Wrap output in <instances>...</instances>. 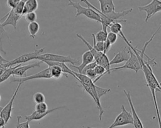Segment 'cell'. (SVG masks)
Listing matches in <instances>:
<instances>
[{
  "instance_id": "1",
  "label": "cell",
  "mask_w": 161,
  "mask_h": 128,
  "mask_svg": "<svg viewBox=\"0 0 161 128\" xmlns=\"http://www.w3.org/2000/svg\"><path fill=\"white\" fill-rule=\"evenodd\" d=\"M156 34H157V32H155L153 34V35L151 36V37L149 39V40L146 41L143 48L141 50L138 49L137 47H133V46H131L130 47H130L133 51V52L136 55L142 65V70L143 71V72L144 74L145 79L146 81V85L150 89V91L152 96L153 102V104L155 106V109L156 111L157 116L158 119V128H160V117L159 109H158V106L157 97H156V92L161 91V86L152 71V68L150 66V62H148V61H146L144 59V56H147L145 54L146 48L147 46L152 41L153 39L154 38Z\"/></svg>"
},
{
  "instance_id": "2",
  "label": "cell",
  "mask_w": 161,
  "mask_h": 128,
  "mask_svg": "<svg viewBox=\"0 0 161 128\" xmlns=\"http://www.w3.org/2000/svg\"><path fill=\"white\" fill-rule=\"evenodd\" d=\"M67 5L72 6L76 9L75 17H78L80 15H84L86 17L90 19L100 22V16L99 14L92 8L88 6L86 7H84L81 6L79 2H75L72 0H69Z\"/></svg>"
},
{
  "instance_id": "3",
  "label": "cell",
  "mask_w": 161,
  "mask_h": 128,
  "mask_svg": "<svg viewBox=\"0 0 161 128\" xmlns=\"http://www.w3.org/2000/svg\"><path fill=\"white\" fill-rule=\"evenodd\" d=\"M44 49H45L44 47H42V48L35 50L32 52L24 54L11 61H8L7 62L3 64L1 66L5 68H7L11 66H14L18 64H21L23 63H25L26 62H28L34 59H36V57H38V56L41 54V53L44 51Z\"/></svg>"
},
{
  "instance_id": "4",
  "label": "cell",
  "mask_w": 161,
  "mask_h": 128,
  "mask_svg": "<svg viewBox=\"0 0 161 128\" xmlns=\"http://www.w3.org/2000/svg\"><path fill=\"white\" fill-rule=\"evenodd\" d=\"M36 59L43 61H51V62H69L72 65H75L79 63V61L77 59L72 57L70 55L63 56L52 53H45L40 54L36 57Z\"/></svg>"
},
{
  "instance_id": "5",
  "label": "cell",
  "mask_w": 161,
  "mask_h": 128,
  "mask_svg": "<svg viewBox=\"0 0 161 128\" xmlns=\"http://www.w3.org/2000/svg\"><path fill=\"white\" fill-rule=\"evenodd\" d=\"M133 120L132 114L128 111L125 106H121V112L116 117L113 124L108 128H114L116 127H121L126 125H133Z\"/></svg>"
},
{
  "instance_id": "6",
  "label": "cell",
  "mask_w": 161,
  "mask_h": 128,
  "mask_svg": "<svg viewBox=\"0 0 161 128\" xmlns=\"http://www.w3.org/2000/svg\"><path fill=\"white\" fill-rule=\"evenodd\" d=\"M128 52H129L130 57H129V59L126 61V63L121 66L111 68L110 72L123 69H128L133 70L136 73H138L140 69L142 70V65L136 55L133 52V51L130 47H128Z\"/></svg>"
},
{
  "instance_id": "7",
  "label": "cell",
  "mask_w": 161,
  "mask_h": 128,
  "mask_svg": "<svg viewBox=\"0 0 161 128\" xmlns=\"http://www.w3.org/2000/svg\"><path fill=\"white\" fill-rule=\"evenodd\" d=\"M138 8L140 11H145L146 12L147 15L145 22H147L150 18L161 11V1L152 0L148 4L144 6H140Z\"/></svg>"
},
{
  "instance_id": "8",
  "label": "cell",
  "mask_w": 161,
  "mask_h": 128,
  "mask_svg": "<svg viewBox=\"0 0 161 128\" xmlns=\"http://www.w3.org/2000/svg\"><path fill=\"white\" fill-rule=\"evenodd\" d=\"M21 84H22V83L18 82V85L16 90L14 91L11 98L10 99V100L9 101L8 104L4 107H3L2 110L0 112V117H1L4 120L6 124H8V121L11 118L12 111L13 109V103H14V99L16 98V96L18 94V92Z\"/></svg>"
},
{
  "instance_id": "9",
  "label": "cell",
  "mask_w": 161,
  "mask_h": 128,
  "mask_svg": "<svg viewBox=\"0 0 161 128\" xmlns=\"http://www.w3.org/2000/svg\"><path fill=\"white\" fill-rule=\"evenodd\" d=\"M35 79H52L50 74V69L49 67L47 68L30 76H26L23 77H12L10 80V82H21L23 83L26 81Z\"/></svg>"
},
{
  "instance_id": "10",
  "label": "cell",
  "mask_w": 161,
  "mask_h": 128,
  "mask_svg": "<svg viewBox=\"0 0 161 128\" xmlns=\"http://www.w3.org/2000/svg\"><path fill=\"white\" fill-rule=\"evenodd\" d=\"M21 17L22 16L17 13L13 9H11V10L0 19V21H1L4 19H6L1 23L2 26L4 27L8 25H11L14 27V29H16L17 23Z\"/></svg>"
},
{
  "instance_id": "11",
  "label": "cell",
  "mask_w": 161,
  "mask_h": 128,
  "mask_svg": "<svg viewBox=\"0 0 161 128\" xmlns=\"http://www.w3.org/2000/svg\"><path fill=\"white\" fill-rule=\"evenodd\" d=\"M125 95L126 96L128 102L129 103V105L130 106V109H131V112L132 114V116H133V126L135 128H144L143 124L141 121V119H140L133 105V103L132 102V99H131V94L130 92L129 91H125L123 90V91Z\"/></svg>"
},
{
  "instance_id": "12",
  "label": "cell",
  "mask_w": 161,
  "mask_h": 128,
  "mask_svg": "<svg viewBox=\"0 0 161 128\" xmlns=\"http://www.w3.org/2000/svg\"><path fill=\"white\" fill-rule=\"evenodd\" d=\"M65 106H58L55 108H52L50 109H48L47 111H46L45 112H36V111H33L31 114L28 115V116H25V119L29 122L32 121H39L42 119L43 118H44L45 116H47L48 114L56 111L58 109H63L65 108Z\"/></svg>"
},
{
  "instance_id": "13",
  "label": "cell",
  "mask_w": 161,
  "mask_h": 128,
  "mask_svg": "<svg viewBox=\"0 0 161 128\" xmlns=\"http://www.w3.org/2000/svg\"><path fill=\"white\" fill-rule=\"evenodd\" d=\"M42 63V62L40 61L38 62H35L34 63L29 64L27 65L21 66V64L18 67H17L16 68H15L14 69L12 76H19V77H23L24 75H25V76H26V72L28 70L32 69V68H35V67H39Z\"/></svg>"
},
{
  "instance_id": "14",
  "label": "cell",
  "mask_w": 161,
  "mask_h": 128,
  "mask_svg": "<svg viewBox=\"0 0 161 128\" xmlns=\"http://www.w3.org/2000/svg\"><path fill=\"white\" fill-rule=\"evenodd\" d=\"M93 61H94V57L92 54L89 51H87L84 52L82 55V62L79 66H75V65L70 64V66L77 69L78 73L81 74L84 67Z\"/></svg>"
},
{
  "instance_id": "15",
  "label": "cell",
  "mask_w": 161,
  "mask_h": 128,
  "mask_svg": "<svg viewBox=\"0 0 161 128\" xmlns=\"http://www.w3.org/2000/svg\"><path fill=\"white\" fill-rule=\"evenodd\" d=\"M100 4V12L104 14H108L115 11L113 0H97Z\"/></svg>"
},
{
  "instance_id": "16",
  "label": "cell",
  "mask_w": 161,
  "mask_h": 128,
  "mask_svg": "<svg viewBox=\"0 0 161 128\" xmlns=\"http://www.w3.org/2000/svg\"><path fill=\"white\" fill-rule=\"evenodd\" d=\"M126 47H127L126 46L122 51L114 54V56L113 57V58L111 61H109L110 66L113 64H118L121 62L126 61L129 59L130 54H129L128 50L127 52H126Z\"/></svg>"
},
{
  "instance_id": "17",
  "label": "cell",
  "mask_w": 161,
  "mask_h": 128,
  "mask_svg": "<svg viewBox=\"0 0 161 128\" xmlns=\"http://www.w3.org/2000/svg\"><path fill=\"white\" fill-rule=\"evenodd\" d=\"M38 7L37 0H26L25 1L24 8L22 12V16H24L28 12L35 11Z\"/></svg>"
},
{
  "instance_id": "18",
  "label": "cell",
  "mask_w": 161,
  "mask_h": 128,
  "mask_svg": "<svg viewBox=\"0 0 161 128\" xmlns=\"http://www.w3.org/2000/svg\"><path fill=\"white\" fill-rule=\"evenodd\" d=\"M118 35H117L116 34H115L113 32L110 31L109 32H108L106 40L104 42H105V50H104V53L106 54L109 51V50L111 47V46L116 42V41L118 39Z\"/></svg>"
},
{
  "instance_id": "19",
  "label": "cell",
  "mask_w": 161,
  "mask_h": 128,
  "mask_svg": "<svg viewBox=\"0 0 161 128\" xmlns=\"http://www.w3.org/2000/svg\"><path fill=\"white\" fill-rule=\"evenodd\" d=\"M6 41H9V37L0 21V51L3 52L4 54H6V52L4 50L3 47L4 44Z\"/></svg>"
},
{
  "instance_id": "20",
  "label": "cell",
  "mask_w": 161,
  "mask_h": 128,
  "mask_svg": "<svg viewBox=\"0 0 161 128\" xmlns=\"http://www.w3.org/2000/svg\"><path fill=\"white\" fill-rule=\"evenodd\" d=\"M49 69H50V74L51 76L52 79L53 78L55 79H58L60 78L62 76L65 75L61 67L55 65V66H50Z\"/></svg>"
},
{
  "instance_id": "21",
  "label": "cell",
  "mask_w": 161,
  "mask_h": 128,
  "mask_svg": "<svg viewBox=\"0 0 161 128\" xmlns=\"http://www.w3.org/2000/svg\"><path fill=\"white\" fill-rule=\"evenodd\" d=\"M28 29L30 33V36L34 39L40 30V24L36 21L30 22L28 26Z\"/></svg>"
},
{
  "instance_id": "22",
  "label": "cell",
  "mask_w": 161,
  "mask_h": 128,
  "mask_svg": "<svg viewBox=\"0 0 161 128\" xmlns=\"http://www.w3.org/2000/svg\"><path fill=\"white\" fill-rule=\"evenodd\" d=\"M21 64H18L14 66H11L9 67H7L4 71L0 75V84L3 82L4 81H6L11 76H12L13 72L15 68L18 67Z\"/></svg>"
},
{
  "instance_id": "23",
  "label": "cell",
  "mask_w": 161,
  "mask_h": 128,
  "mask_svg": "<svg viewBox=\"0 0 161 128\" xmlns=\"http://www.w3.org/2000/svg\"><path fill=\"white\" fill-rule=\"evenodd\" d=\"M93 40V47L98 52H104L105 50V42H97L94 38V34H92Z\"/></svg>"
},
{
  "instance_id": "24",
  "label": "cell",
  "mask_w": 161,
  "mask_h": 128,
  "mask_svg": "<svg viewBox=\"0 0 161 128\" xmlns=\"http://www.w3.org/2000/svg\"><path fill=\"white\" fill-rule=\"evenodd\" d=\"M108 35V31L104 30H101L94 34V38L97 42H105Z\"/></svg>"
},
{
  "instance_id": "25",
  "label": "cell",
  "mask_w": 161,
  "mask_h": 128,
  "mask_svg": "<svg viewBox=\"0 0 161 128\" xmlns=\"http://www.w3.org/2000/svg\"><path fill=\"white\" fill-rule=\"evenodd\" d=\"M33 100L35 103L38 104L41 102H44L45 101V97L42 92H38L34 94L33 96Z\"/></svg>"
},
{
  "instance_id": "26",
  "label": "cell",
  "mask_w": 161,
  "mask_h": 128,
  "mask_svg": "<svg viewBox=\"0 0 161 128\" xmlns=\"http://www.w3.org/2000/svg\"><path fill=\"white\" fill-rule=\"evenodd\" d=\"M96 93L98 98L100 99L102 96L106 94L109 92L111 91V89H107V88H103L101 87H99L96 85Z\"/></svg>"
},
{
  "instance_id": "27",
  "label": "cell",
  "mask_w": 161,
  "mask_h": 128,
  "mask_svg": "<svg viewBox=\"0 0 161 128\" xmlns=\"http://www.w3.org/2000/svg\"><path fill=\"white\" fill-rule=\"evenodd\" d=\"M24 16H25V20L27 22H28L29 23L36 21V20L37 19V15H36V13L35 12V11L28 12L26 14H25Z\"/></svg>"
},
{
  "instance_id": "28",
  "label": "cell",
  "mask_w": 161,
  "mask_h": 128,
  "mask_svg": "<svg viewBox=\"0 0 161 128\" xmlns=\"http://www.w3.org/2000/svg\"><path fill=\"white\" fill-rule=\"evenodd\" d=\"M47 110H48V106L45 103V102L36 104L35 106V111L36 112H45Z\"/></svg>"
},
{
  "instance_id": "29",
  "label": "cell",
  "mask_w": 161,
  "mask_h": 128,
  "mask_svg": "<svg viewBox=\"0 0 161 128\" xmlns=\"http://www.w3.org/2000/svg\"><path fill=\"white\" fill-rule=\"evenodd\" d=\"M16 118H17V124L16 126V128H30L29 121H26L23 122H20V119L21 118V116H18Z\"/></svg>"
},
{
  "instance_id": "30",
  "label": "cell",
  "mask_w": 161,
  "mask_h": 128,
  "mask_svg": "<svg viewBox=\"0 0 161 128\" xmlns=\"http://www.w3.org/2000/svg\"><path fill=\"white\" fill-rule=\"evenodd\" d=\"M84 75H86V76H87L88 77L91 79L92 81L94 80L97 77V75L96 74L94 69H89V70L86 71V72L84 73Z\"/></svg>"
},
{
  "instance_id": "31",
  "label": "cell",
  "mask_w": 161,
  "mask_h": 128,
  "mask_svg": "<svg viewBox=\"0 0 161 128\" xmlns=\"http://www.w3.org/2000/svg\"><path fill=\"white\" fill-rule=\"evenodd\" d=\"M20 1L21 0H7L6 4L9 7L13 9L19 4Z\"/></svg>"
},
{
  "instance_id": "32",
  "label": "cell",
  "mask_w": 161,
  "mask_h": 128,
  "mask_svg": "<svg viewBox=\"0 0 161 128\" xmlns=\"http://www.w3.org/2000/svg\"><path fill=\"white\" fill-rule=\"evenodd\" d=\"M96 65H97V64L96 63V62H95V61H93V62H92L91 63H90V64H87V66H86L84 67V69H82V71L81 74H84V73L86 72V71H87V70H89V69H94V68L96 67Z\"/></svg>"
},
{
  "instance_id": "33",
  "label": "cell",
  "mask_w": 161,
  "mask_h": 128,
  "mask_svg": "<svg viewBox=\"0 0 161 128\" xmlns=\"http://www.w3.org/2000/svg\"><path fill=\"white\" fill-rule=\"evenodd\" d=\"M6 125V124L5 123L4 120L1 117H0V128H4Z\"/></svg>"
},
{
  "instance_id": "34",
  "label": "cell",
  "mask_w": 161,
  "mask_h": 128,
  "mask_svg": "<svg viewBox=\"0 0 161 128\" xmlns=\"http://www.w3.org/2000/svg\"><path fill=\"white\" fill-rule=\"evenodd\" d=\"M8 61V60H6V59H5L1 54H0V66H2V64H4V63H6V62H7Z\"/></svg>"
},
{
  "instance_id": "35",
  "label": "cell",
  "mask_w": 161,
  "mask_h": 128,
  "mask_svg": "<svg viewBox=\"0 0 161 128\" xmlns=\"http://www.w3.org/2000/svg\"><path fill=\"white\" fill-rule=\"evenodd\" d=\"M6 68H5V67H2V66H0V75L4 71V70L6 69Z\"/></svg>"
},
{
  "instance_id": "36",
  "label": "cell",
  "mask_w": 161,
  "mask_h": 128,
  "mask_svg": "<svg viewBox=\"0 0 161 128\" xmlns=\"http://www.w3.org/2000/svg\"><path fill=\"white\" fill-rule=\"evenodd\" d=\"M2 109H3V107H1V106H0V112H1V111L2 110Z\"/></svg>"
},
{
  "instance_id": "37",
  "label": "cell",
  "mask_w": 161,
  "mask_h": 128,
  "mask_svg": "<svg viewBox=\"0 0 161 128\" xmlns=\"http://www.w3.org/2000/svg\"><path fill=\"white\" fill-rule=\"evenodd\" d=\"M87 128H95V127H89V126H88V127H87Z\"/></svg>"
},
{
  "instance_id": "38",
  "label": "cell",
  "mask_w": 161,
  "mask_h": 128,
  "mask_svg": "<svg viewBox=\"0 0 161 128\" xmlns=\"http://www.w3.org/2000/svg\"><path fill=\"white\" fill-rule=\"evenodd\" d=\"M0 101H1V95H0Z\"/></svg>"
}]
</instances>
